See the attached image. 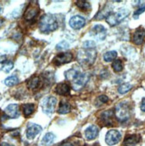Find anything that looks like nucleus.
Segmentation results:
<instances>
[{"instance_id":"12","label":"nucleus","mask_w":145,"mask_h":146,"mask_svg":"<svg viewBox=\"0 0 145 146\" xmlns=\"http://www.w3.org/2000/svg\"><path fill=\"white\" fill-rule=\"evenodd\" d=\"M5 114L10 117L12 119H16L20 116V112H19V106L17 104H10L8 105L5 110Z\"/></svg>"},{"instance_id":"9","label":"nucleus","mask_w":145,"mask_h":146,"mask_svg":"<svg viewBox=\"0 0 145 146\" xmlns=\"http://www.w3.org/2000/svg\"><path fill=\"white\" fill-rule=\"evenodd\" d=\"M41 130L42 128L39 125H37V124L34 123H28L26 130V135L28 139H34L41 132Z\"/></svg>"},{"instance_id":"26","label":"nucleus","mask_w":145,"mask_h":146,"mask_svg":"<svg viewBox=\"0 0 145 146\" xmlns=\"http://www.w3.org/2000/svg\"><path fill=\"white\" fill-rule=\"evenodd\" d=\"M76 4L82 11H87L91 8V5L87 1H77Z\"/></svg>"},{"instance_id":"28","label":"nucleus","mask_w":145,"mask_h":146,"mask_svg":"<svg viewBox=\"0 0 145 146\" xmlns=\"http://www.w3.org/2000/svg\"><path fill=\"white\" fill-rule=\"evenodd\" d=\"M13 62H10V61H7V62H5L3 63V67H2V70L3 71L6 72V73H8L11 71V70L13 69Z\"/></svg>"},{"instance_id":"35","label":"nucleus","mask_w":145,"mask_h":146,"mask_svg":"<svg viewBox=\"0 0 145 146\" xmlns=\"http://www.w3.org/2000/svg\"><path fill=\"white\" fill-rule=\"evenodd\" d=\"M1 146H12V145L7 143H1Z\"/></svg>"},{"instance_id":"2","label":"nucleus","mask_w":145,"mask_h":146,"mask_svg":"<svg viewBox=\"0 0 145 146\" xmlns=\"http://www.w3.org/2000/svg\"><path fill=\"white\" fill-rule=\"evenodd\" d=\"M58 23L55 17L52 14H44L39 21V30L43 33H48L55 31Z\"/></svg>"},{"instance_id":"4","label":"nucleus","mask_w":145,"mask_h":146,"mask_svg":"<svg viewBox=\"0 0 145 146\" xmlns=\"http://www.w3.org/2000/svg\"><path fill=\"white\" fill-rule=\"evenodd\" d=\"M115 114L119 121H126L129 119L130 109L126 103H120L116 106Z\"/></svg>"},{"instance_id":"24","label":"nucleus","mask_w":145,"mask_h":146,"mask_svg":"<svg viewBox=\"0 0 145 146\" xmlns=\"http://www.w3.org/2000/svg\"><path fill=\"white\" fill-rule=\"evenodd\" d=\"M133 87V86L131 84H128V83H124V84H121L119 86V88H118V91L119 94H124L126 93H127L130 89H131Z\"/></svg>"},{"instance_id":"30","label":"nucleus","mask_w":145,"mask_h":146,"mask_svg":"<svg viewBox=\"0 0 145 146\" xmlns=\"http://www.w3.org/2000/svg\"><path fill=\"white\" fill-rule=\"evenodd\" d=\"M95 43L92 42V41H86L84 44V46L85 48H95Z\"/></svg>"},{"instance_id":"33","label":"nucleus","mask_w":145,"mask_h":146,"mask_svg":"<svg viewBox=\"0 0 145 146\" xmlns=\"http://www.w3.org/2000/svg\"><path fill=\"white\" fill-rule=\"evenodd\" d=\"M141 110H142V111L145 112V98H143L142 101V104H141Z\"/></svg>"},{"instance_id":"16","label":"nucleus","mask_w":145,"mask_h":146,"mask_svg":"<svg viewBox=\"0 0 145 146\" xmlns=\"http://www.w3.org/2000/svg\"><path fill=\"white\" fill-rule=\"evenodd\" d=\"M100 119L104 125L106 126H110L112 124V119H113V112L111 111H103L101 114Z\"/></svg>"},{"instance_id":"14","label":"nucleus","mask_w":145,"mask_h":146,"mask_svg":"<svg viewBox=\"0 0 145 146\" xmlns=\"http://www.w3.org/2000/svg\"><path fill=\"white\" fill-rule=\"evenodd\" d=\"M145 39V30L138 29L133 35V42L135 45H142Z\"/></svg>"},{"instance_id":"25","label":"nucleus","mask_w":145,"mask_h":146,"mask_svg":"<svg viewBox=\"0 0 145 146\" xmlns=\"http://www.w3.org/2000/svg\"><path fill=\"white\" fill-rule=\"evenodd\" d=\"M18 82H19V79L16 76H11L5 80V84L7 86H15Z\"/></svg>"},{"instance_id":"15","label":"nucleus","mask_w":145,"mask_h":146,"mask_svg":"<svg viewBox=\"0 0 145 146\" xmlns=\"http://www.w3.org/2000/svg\"><path fill=\"white\" fill-rule=\"evenodd\" d=\"M98 133H99V129L96 126H90L88 127L87 128L85 129V138L87 140H93L95 139L98 135Z\"/></svg>"},{"instance_id":"22","label":"nucleus","mask_w":145,"mask_h":146,"mask_svg":"<svg viewBox=\"0 0 145 146\" xmlns=\"http://www.w3.org/2000/svg\"><path fill=\"white\" fill-rule=\"evenodd\" d=\"M35 110V106L34 104H24L23 107V114L25 117H28L30 115H31Z\"/></svg>"},{"instance_id":"37","label":"nucleus","mask_w":145,"mask_h":146,"mask_svg":"<svg viewBox=\"0 0 145 146\" xmlns=\"http://www.w3.org/2000/svg\"><path fill=\"white\" fill-rule=\"evenodd\" d=\"M2 23H3V21H2L1 19H0V25H1V24H2Z\"/></svg>"},{"instance_id":"11","label":"nucleus","mask_w":145,"mask_h":146,"mask_svg":"<svg viewBox=\"0 0 145 146\" xmlns=\"http://www.w3.org/2000/svg\"><path fill=\"white\" fill-rule=\"evenodd\" d=\"M91 32L93 36H95L100 40L104 39L106 36V30L103 25H95L93 27Z\"/></svg>"},{"instance_id":"20","label":"nucleus","mask_w":145,"mask_h":146,"mask_svg":"<svg viewBox=\"0 0 145 146\" xmlns=\"http://www.w3.org/2000/svg\"><path fill=\"white\" fill-rule=\"evenodd\" d=\"M40 85V78L38 77H33L28 81V86L30 89L38 88Z\"/></svg>"},{"instance_id":"23","label":"nucleus","mask_w":145,"mask_h":146,"mask_svg":"<svg viewBox=\"0 0 145 146\" xmlns=\"http://www.w3.org/2000/svg\"><path fill=\"white\" fill-rule=\"evenodd\" d=\"M116 57H117V52L116 51H110V52H107L106 54H104L103 59L105 62H112Z\"/></svg>"},{"instance_id":"1","label":"nucleus","mask_w":145,"mask_h":146,"mask_svg":"<svg viewBox=\"0 0 145 146\" xmlns=\"http://www.w3.org/2000/svg\"><path fill=\"white\" fill-rule=\"evenodd\" d=\"M96 50L95 48H84L78 52L77 61L83 66H89L95 61Z\"/></svg>"},{"instance_id":"38","label":"nucleus","mask_w":145,"mask_h":146,"mask_svg":"<svg viewBox=\"0 0 145 146\" xmlns=\"http://www.w3.org/2000/svg\"><path fill=\"white\" fill-rule=\"evenodd\" d=\"M1 11H2V7L0 6V13H1Z\"/></svg>"},{"instance_id":"8","label":"nucleus","mask_w":145,"mask_h":146,"mask_svg":"<svg viewBox=\"0 0 145 146\" xmlns=\"http://www.w3.org/2000/svg\"><path fill=\"white\" fill-rule=\"evenodd\" d=\"M72 59H73V55H72L71 53H62V54H57L54 57V63L57 65V66H60L62 64L71 62Z\"/></svg>"},{"instance_id":"10","label":"nucleus","mask_w":145,"mask_h":146,"mask_svg":"<svg viewBox=\"0 0 145 146\" xmlns=\"http://www.w3.org/2000/svg\"><path fill=\"white\" fill-rule=\"evenodd\" d=\"M85 24V20L84 17L80 15H75L70 21V25L74 30H79V29L84 27Z\"/></svg>"},{"instance_id":"7","label":"nucleus","mask_w":145,"mask_h":146,"mask_svg":"<svg viewBox=\"0 0 145 146\" xmlns=\"http://www.w3.org/2000/svg\"><path fill=\"white\" fill-rule=\"evenodd\" d=\"M120 140H121V134L118 130L112 129V130H110L106 134L105 141H106L107 144H109V145L117 144L118 143H119Z\"/></svg>"},{"instance_id":"13","label":"nucleus","mask_w":145,"mask_h":146,"mask_svg":"<svg viewBox=\"0 0 145 146\" xmlns=\"http://www.w3.org/2000/svg\"><path fill=\"white\" fill-rule=\"evenodd\" d=\"M38 11H39V8L38 5H30L25 12L24 18L27 21H31L37 16V14L38 13Z\"/></svg>"},{"instance_id":"34","label":"nucleus","mask_w":145,"mask_h":146,"mask_svg":"<svg viewBox=\"0 0 145 146\" xmlns=\"http://www.w3.org/2000/svg\"><path fill=\"white\" fill-rule=\"evenodd\" d=\"M60 146H73V144H72L71 143L66 142V143H62Z\"/></svg>"},{"instance_id":"6","label":"nucleus","mask_w":145,"mask_h":146,"mask_svg":"<svg viewBox=\"0 0 145 146\" xmlns=\"http://www.w3.org/2000/svg\"><path fill=\"white\" fill-rule=\"evenodd\" d=\"M56 103H57V100H56L55 97H54V96L46 97L42 103V108H43V111H44V112L46 113V114L53 113L54 111Z\"/></svg>"},{"instance_id":"31","label":"nucleus","mask_w":145,"mask_h":146,"mask_svg":"<svg viewBox=\"0 0 145 146\" xmlns=\"http://www.w3.org/2000/svg\"><path fill=\"white\" fill-rule=\"evenodd\" d=\"M144 10H145V6L140 7V8H139L138 10L134 12V17H137L138 15H140L141 13H142L144 12Z\"/></svg>"},{"instance_id":"32","label":"nucleus","mask_w":145,"mask_h":146,"mask_svg":"<svg viewBox=\"0 0 145 146\" xmlns=\"http://www.w3.org/2000/svg\"><path fill=\"white\" fill-rule=\"evenodd\" d=\"M99 100H100L103 104H105V103H107V102L109 101V98H108L106 96H101L99 97Z\"/></svg>"},{"instance_id":"18","label":"nucleus","mask_w":145,"mask_h":146,"mask_svg":"<svg viewBox=\"0 0 145 146\" xmlns=\"http://www.w3.org/2000/svg\"><path fill=\"white\" fill-rule=\"evenodd\" d=\"M139 141H140V136L139 135H127L125 138L124 145H126V146H134Z\"/></svg>"},{"instance_id":"36","label":"nucleus","mask_w":145,"mask_h":146,"mask_svg":"<svg viewBox=\"0 0 145 146\" xmlns=\"http://www.w3.org/2000/svg\"><path fill=\"white\" fill-rule=\"evenodd\" d=\"M92 146H100L99 144H97V143H95V144H93Z\"/></svg>"},{"instance_id":"21","label":"nucleus","mask_w":145,"mask_h":146,"mask_svg":"<svg viewBox=\"0 0 145 146\" xmlns=\"http://www.w3.org/2000/svg\"><path fill=\"white\" fill-rule=\"evenodd\" d=\"M55 138V135L53 133H47L42 139V143L45 144V145H50L52 144Z\"/></svg>"},{"instance_id":"5","label":"nucleus","mask_w":145,"mask_h":146,"mask_svg":"<svg viewBox=\"0 0 145 146\" xmlns=\"http://www.w3.org/2000/svg\"><path fill=\"white\" fill-rule=\"evenodd\" d=\"M89 80V75L87 73H82L79 71L76 78L72 80V86L74 90H79L87 83Z\"/></svg>"},{"instance_id":"27","label":"nucleus","mask_w":145,"mask_h":146,"mask_svg":"<svg viewBox=\"0 0 145 146\" xmlns=\"http://www.w3.org/2000/svg\"><path fill=\"white\" fill-rule=\"evenodd\" d=\"M112 68L116 72H120L123 70V64L121 60H116L112 62Z\"/></svg>"},{"instance_id":"29","label":"nucleus","mask_w":145,"mask_h":146,"mask_svg":"<svg viewBox=\"0 0 145 146\" xmlns=\"http://www.w3.org/2000/svg\"><path fill=\"white\" fill-rule=\"evenodd\" d=\"M70 47L69 43L66 41H62L61 43H59L58 45L56 46V49L57 50H66Z\"/></svg>"},{"instance_id":"3","label":"nucleus","mask_w":145,"mask_h":146,"mask_svg":"<svg viewBox=\"0 0 145 146\" xmlns=\"http://www.w3.org/2000/svg\"><path fill=\"white\" fill-rule=\"evenodd\" d=\"M128 15H129V11L127 9H120L117 13L109 14L106 17V21L111 26H115Z\"/></svg>"},{"instance_id":"17","label":"nucleus","mask_w":145,"mask_h":146,"mask_svg":"<svg viewBox=\"0 0 145 146\" xmlns=\"http://www.w3.org/2000/svg\"><path fill=\"white\" fill-rule=\"evenodd\" d=\"M70 87L66 83H60L55 87V92L60 96H67L70 94Z\"/></svg>"},{"instance_id":"19","label":"nucleus","mask_w":145,"mask_h":146,"mask_svg":"<svg viewBox=\"0 0 145 146\" xmlns=\"http://www.w3.org/2000/svg\"><path fill=\"white\" fill-rule=\"evenodd\" d=\"M70 104L67 102H61L60 107L58 109V112L60 114H67L70 111Z\"/></svg>"}]
</instances>
